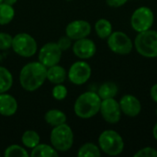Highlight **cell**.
I'll list each match as a JSON object with an SVG mask.
<instances>
[{"label":"cell","mask_w":157,"mask_h":157,"mask_svg":"<svg viewBox=\"0 0 157 157\" xmlns=\"http://www.w3.org/2000/svg\"><path fill=\"white\" fill-rule=\"evenodd\" d=\"M18 79L25 91L34 92L47 80V67L39 61L28 63L20 70Z\"/></svg>","instance_id":"cell-1"},{"label":"cell","mask_w":157,"mask_h":157,"mask_svg":"<svg viewBox=\"0 0 157 157\" xmlns=\"http://www.w3.org/2000/svg\"><path fill=\"white\" fill-rule=\"evenodd\" d=\"M101 101L102 99L98 93L93 91L84 92L75 99L74 104L75 114L84 120L93 118L99 112Z\"/></svg>","instance_id":"cell-2"},{"label":"cell","mask_w":157,"mask_h":157,"mask_svg":"<svg viewBox=\"0 0 157 157\" xmlns=\"http://www.w3.org/2000/svg\"><path fill=\"white\" fill-rule=\"evenodd\" d=\"M74 140L73 130L67 123L53 127L50 134L51 144L58 153L69 151L74 144Z\"/></svg>","instance_id":"cell-3"},{"label":"cell","mask_w":157,"mask_h":157,"mask_svg":"<svg viewBox=\"0 0 157 157\" xmlns=\"http://www.w3.org/2000/svg\"><path fill=\"white\" fill-rule=\"evenodd\" d=\"M133 45L137 52L145 58L157 57V30L148 29L138 32Z\"/></svg>","instance_id":"cell-4"},{"label":"cell","mask_w":157,"mask_h":157,"mask_svg":"<svg viewBox=\"0 0 157 157\" xmlns=\"http://www.w3.org/2000/svg\"><path fill=\"white\" fill-rule=\"evenodd\" d=\"M98 146L104 154L117 156L124 150V141L121 135L114 130H106L98 137Z\"/></svg>","instance_id":"cell-5"},{"label":"cell","mask_w":157,"mask_h":157,"mask_svg":"<svg viewBox=\"0 0 157 157\" xmlns=\"http://www.w3.org/2000/svg\"><path fill=\"white\" fill-rule=\"evenodd\" d=\"M11 49L18 56L29 58L37 53L38 43L36 40L29 33L20 32L13 37Z\"/></svg>","instance_id":"cell-6"},{"label":"cell","mask_w":157,"mask_h":157,"mask_svg":"<svg viewBox=\"0 0 157 157\" xmlns=\"http://www.w3.org/2000/svg\"><path fill=\"white\" fill-rule=\"evenodd\" d=\"M107 43L111 52L120 55H127L133 49L132 39L123 31H112L108 37Z\"/></svg>","instance_id":"cell-7"},{"label":"cell","mask_w":157,"mask_h":157,"mask_svg":"<svg viewBox=\"0 0 157 157\" xmlns=\"http://www.w3.org/2000/svg\"><path fill=\"white\" fill-rule=\"evenodd\" d=\"M154 22V12L148 6H140L136 8L131 17L132 28L136 32H142L152 29Z\"/></svg>","instance_id":"cell-8"},{"label":"cell","mask_w":157,"mask_h":157,"mask_svg":"<svg viewBox=\"0 0 157 157\" xmlns=\"http://www.w3.org/2000/svg\"><path fill=\"white\" fill-rule=\"evenodd\" d=\"M92 69L88 63L85 60L75 62L67 72V78L75 86H82L86 84L91 77Z\"/></svg>","instance_id":"cell-9"},{"label":"cell","mask_w":157,"mask_h":157,"mask_svg":"<svg viewBox=\"0 0 157 157\" xmlns=\"http://www.w3.org/2000/svg\"><path fill=\"white\" fill-rule=\"evenodd\" d=\"M62 54L63 51L60 49L57 42H48L40 49L38 60L48 68L55 64H59L62 59Z\"/></svg>","instance_id":"cell-10"},{"label":"cell","mask_w":157,"mask_h":157,"mask_svg":"<svg viewBox=\"0 0 157 157\" xmlns=\"http://www.w3.org/2000/svg\"><path fill=\"white\" fill-rule=\"evenodd\" d=\"M99 112L103 120L109 124L118 123L121 118V109L119 101L114 98L102 99Z\"/></svg>","instance_id":"cell-11"},{"label":"cell","mask_w":157,"mask_h":157,"mask_svg":"<svg viewBox=\"0 0 157 157\" xmlns=\"http://www.w3.org/2000/svg\"><path fill=\"white\" fill-rule=\"evenodd\" d=\"M72 50L74 54L80 60H87L96 54L97 45L92 40L86 37L75 40L72 45Z\"/></svg>","instance_id":"cell-12"},{"label":"cell","mask_w":157,"mask_h":157,"mask_svg":"<svg viewBox=\"0 0 157 157\" xmlns=\"http://www.w3.org/2000/svg\"><path fill=\"white\" fill-rule=\"evenodd\" d=\"M91 25L88 21L76 19L68 23L65 28V35L73 40L86 38L91 33Z\"/></svg>","instance_id":"cell-13"},{"label":"cell","mask_w":157,"mask_h":157,"mask_svg":"<svg viewBox=\"0 0 157 157\" xmlns=\"http://www.w3.org/2000/svg\"><path fill=\"white\" fill-rule=\"evenodd\" d=\"M119 104L121 113L131 118L138 116L142 111L141 101L133 95H124L119 101Z\"/></svg>","instance_id":"cell-14"},{"label":"cell","mask_w":157,"mask_h":157,"mask_svg":"<svg viewBox=\"0 0 157 157\" xmlns=\"http://www.w3.org/2000/svg\"><path fill=\"white\" fill-rule=\"evenodd\" d=\"M17 101L10 94H0V115L4 117H11L16 114L17 110Z\"/></svg>","instance_id":"cell-15"},{"label":"cell","mask_w":157,"mask_h":157,"mask_svg":"<svg viewBox=\"0 0 157 157\" xmlns=\"http://www.w3.org/2000/svg\"><path fill=\"white\" fill-rule=\"evenodd\" d=\"M67 78V72L64 67L55 64L47 68V80L53 84H63Z\"/></svg>","instance_id":"cell-16"},{"label":"cell","mask_w":157,"mask_h":157,"mask_svg":"<svg viewBox=\"0 0 157 157\" xmlns=\"http://www.w3.org/2000/svg\"><path fill=\"white\" fill-rule=\"evenodd\" d=\"M44 121L52 127H55L63 123H66L67 117L65 113L60 109H49L44 115Z\"/></svg>","instance_id":"cell-17"},{"label":"cell","mask_w":157,"mask_h":157,"mask_svg":"<svg viewBox=\"0 0 157 157\" xmlns=\"http://www.w3.org/2000/svg\"><path fill=\"white\" fill-rule=\"evenodd\" d=\"M59 155V153L51 145L46 144H39L36 145L30 153L32 157H56Z\"/></svg>","instance_id":"cell-18"},{"label":"cell","mask_w":157,"mask_h":157,"mask_svg":"<svg viewBox=\"0 0 157 157\" xmlns=\"http://www.w3.org/2000/svg\"><path fill=\"white\" fill-rule=\"evenodd\" d=\"M118 92H119L118 86L114 82H110V81L103 83L98 90V94L101 99L115 98Z\"/></svg>","instance_id":"cell-19"},{"label":"cell","mask_w":157,"mask_h":157,"mask_svg":"<svg viewBox=\"0 0 157 157\" xmlns=\"http://www.w3.org/2000/svg\"><path fill=\"white\" fill-rule=\"evenodd\" d=\"M95 31L100 39H108L112 33V24L106 18H99L95 23Z\"/></svg>","instance_id":"cell-20"},{"label":"cell","mask_w":157,"mask_h":157,"mask_svg":"<svg viewBox=\"0 0 157 157\" xmlns=\"http://www.w3.org/2000/svg\"><path fill=\"white\" fill-rule=\"evenodd\" d=\"M21 142L25 147L29 149H33L36 145H38L40 143V137L36 131L28 130L24 132V133L22 134Z\"/></svg>","instance_id":"cell-21"},{"label":"cell","mask_w":157,"mask_h":157,"mask_svg":"<svg viewBox=\"0 0 157 157\" xmlns=\"http://www.w3.org/2000/svg\"><path fill=\"white\" fill-rule=\"evenodd\" d=\"M13 81L11 72L7 68L0 66V94L7 92L12 87Z\"/></svg>","instance_id":"cell-22"},{"label":"cell","mask_w":157,"mask_h":157,"mask_svg":"<svg viewBox=\"0 0 157 157\" xmlns=\"http://www.w3.org/2000/svg\"><path fill=\"white\" fill-rule=\"evenodd\" d=\"M101 155V150L99 146L93 143L84 144L77 152L78 157H99Z\"/></svg>","instance_id":"cell-23"},{"label":"cell","mask_w":157,"mask_h":157,"mask_svg":"<svg viewBox=\"0 0 157 157\" xmlns=\"http://www.w3.org/2000/svg\"><path fill=\"white\" fill-rule=\"evenodd\" d=\"M15 17V9L13 6L5 3L0 4V25L9 24Z\"/></svg>","instance_id":"cell-24"},{"label":"cell","mask_w":157,"mask_h":157,"mask_svg":"<svg viewBox=\"0 0 157 157\" xmlns=\"http://www.w3.org/2000/svg\"><path fill=\"white\" fill-rule=\"evenodd\" d=\"M5 157H28L29 156V154L28 151L17 144H11L8 147L6 148L4 152Z\"/></svg>","instance_id":"cell-25"},{"label":"cell","mask_w":157,"mask_h":157,"mask_svg":"<svg viewBox=\"0 0 157 157\" xmlns=\"http://www.w3.org/2000/svg\"><path fill=\"white\" fill-rule=\"evenodd\" d=\"M52 97H53V98L55 100L62 101V100L65 99L67 95H68L67 87L63 84L54 85V86H53V88L52 90Z\"/></svg>","instance_id":"cell-26"},{"label":"cell","mask_w":157,"mask_h":157,"mask_svg":"<svg viewBox=\"0 0 157 157\" xmlns=\"http://www.w3.org/2000/svg\"><path fill=\"white\" fill-rule=\"evenodd\" d=\"M13 37L6 32H0V51L11 49Z\"/></svg>","instance_id":"cell-27"},{"label":"cell","mask_w":157,"mask_h":157,"mask_svg":"<svg viewBox=\"0 0 157 157\" xmlns=\"http://www.w3.org/2000/svg\"><path fill=\"white\" fill-rule=\"evenodd\" d=\"M135 157H157V150L153 147H144L134 155Z\"/></svg>","instance_id":"cell-28"},{"label":"cell","mask_w":157,"mask_h":157,"mask_svg":"<svg viewBox=\"0 0 157 157\" xmlns=\"http://www.w3.org/2000/svg\"><path fill=\"white\" fill-rule=\"evenodd\" d=\"M57 44H58V46L60 47V49H61L63 52H64V51L69 50V49L72 47V45H73V40L70 39L68 36L65 35V36L61 37V38L58 40Z\"/></svg>","instance_id":"cell-29"},{"label":"cell","mask_w":157,"mask_h":157,"mask_svg":"<svg viewBox=\"0 0 157 157\" xmlns=\"http://www.w3.org/2000/svg\"><path fill=\"white\" fill-rule=\"evenodd\" d=\"M128 0H106V3L110 7H121L127 3Z\"/></svg>","instance_id":"cell-30"},{"label":"cell","mask_w":157,"mask_h":157,"mask_svg":"<svg viewBox=\"0 0 157 157\" xmlns=\"http://www.w3.org/2000/svg\"><path fill=\"white\" fill-rule=\"evenodd\" d=\"M150 95H151L152 99H153L155 103H157V84H155V85L151 87Z\"/></svg>","instance_id":"cell-31"},{"label":"cell","mask_w":157,"mask_h":157,"mask_svg":"<svg viewBox=\"0 0 157 157\" xmlns=\"http://www.w3.org/2000/svg\"><path fill=\"white\" fill-rule=\"evenodd\" d=\"M17 2V0H3V3L7 4L9 6H14Z\"/></svg>","instance_id":"cell-32"},{"label":"cell","mask_w":157,"mask_h":157,"mask_svg":"<svg viewBox=\"0 0 157 157\" xmlns=\"http://www.w3.org/2000/svg\"><path fill=\"white\" fill-rule=\"evenodd\" d=\"M153 135H154L155 139L157 141V122L155 123V125L154 126V129H153Z\"/></svg>","instance_id":"cell-33"},{"label":"cell","mask_w":157,"mask_h":157,"mask_svg":"<svg viewBox=\"0 0 157 157\" xmlns=\"http://www.w3.org/2000/svg\"><path fill=\"white\" fill-rule=\"evenodd\" d=\"M1 3H3V0H0V4H1Z\"/></svg>","instance_id":"cell-34"},{"label":"cell","mask_w":157,"mask_h":157,"mask_svg":"<svg viewBox=\"0 0 157 157\" xmlns=\"http://www.w3.org/2000/svg\"><path fill=\"white\" fill-rule=\"evenodd\" d=\"M155 113H156V117H157V108H156V110H155Z\"/></svg>","instance_id":"cell-35"},{"label":"cell","mask_w":157,"mask_h":157,"mask_svg":"<svg viewBox=\"0 0 157 157\" xmlns=\"http://www.w3.org/2000/svg\"><path fill=\"white\" fill-rule=\"evenodd\" d=\"M66 1H72V0H66Z\"/></svg>","instance_id":"cell-36"}]
</instances>
